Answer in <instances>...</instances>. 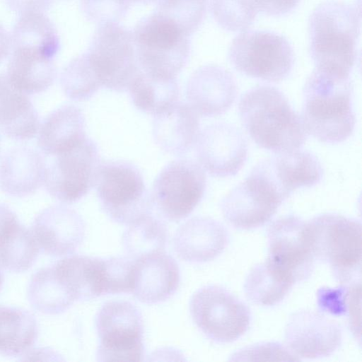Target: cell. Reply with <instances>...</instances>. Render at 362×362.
Here are the masks:
<instances>
[{
	"instance_id": "41",
	"label": "cell",
	"mask_w": 362,
	"mask_h": 362,
	"mask_svg": "<svg viewBox=\"0 0 362 362\" xmlns=\"http://www.w3.org/2000/svg\"><path fill=\"white\" fill-rule=\"evenodd\" d=\"M300 0H252L257 11L270 16H280L291 11Z\"/></svg>"
},
{
	"instance_id": "13",
	"label": "cell",
	"mask_w": 362,
	"mask_h": 362,
	"mask_svg": "<svg viewBox=\"0 0 362 362\" xmlns=\"http://www.w3.org/2000/svg\"><path fill=\"white\" fill-rule=\"evenodd\" d=\"M54 156L46 167L47 192L63 203L80 200L95 186L101 163L96 144L87 136L74 148Z\"/></svg>"
},
{
	"instance_id": "32",
	"label": "cell",
	"mask_w": 362,
	"mask_h": 362,
	"mask_svg": "<svg viewBox=\"0 0 362 362\" xmlns=\"http://www.w3.org/2000/svg\"><path fill=\"white\" fill-rule=\"evenodd\" d=\"M28 298L35 310L48 315L62 313L76 301L52 265L41 268L32 276Z\"/></svg>"
},
{
	"instance_id": "22",
	"label": "cell",
	"mask_w": 362,
	"mask_h": 362,
	"mask_svg": "<svg viewBox=\"0 0 362 362\" xmlns=\"http://www.w3.org/2000/svg\"><path fill=\"white\" fill-rule=\"evenodd\" d=\"M46 164L39 152L28 146L8 150L0 161V189L16 197L30 195L44 183Z\"/></svg>"
},
{
	"instance_id": "4",
	"label": "cell",
	"mask_w": 362,
	"mask_h": 362,
	"mask_svg": "<svg viewBox=\"0 0 362 362\" xmlns=\"http://www.w3.org/2000/svg\"><path fill=\"white\" fill-rule=\"evenodd\" d=\"M307 225L315 260L327 264L341 284L356 283L361 275V222L327 213L313 218Z\"/></svg>"
},
{
	"instance_id": "7",
	"label": "cell",
	"mask_w": 362,
	"mask_h": 362,
	"mask_svg": "<svg viewBox=\"0 0 362 362\" xmlns=\"http://www.w3.org/2000/svg\"><path fill=\"white\" fill-rule=\"evenodd\" d=\"M228 58L239 72L270 82L285 79L294 62L293 48L284 36L262 30L237 35L230 45Z\"/></svg>"
},
{
	"instance_id": "36",
	"label": "cell",
	"mask_w": 362,
	"mask_h": 362,
	"mask_svg": "<svg viewBox=\"0 0 362 362\" xmlns=\"http://www.w3.org/2000/svg\"><path fill=\"white\" fill-rule=\"evenodd\" d=\"M208 0H161L156 13L173 23L189 37L202 23Z\"/></svg>"
},
{
	"instance_id": "39",
	"label": "cell",
	"mask_w": 362,
	"mask_h": 362,
	"mask_svg": "<svg viewBox=\"0 0 362 362\" xmlns=\"http://www.w3.org/2000/svg\"><path fill=\"white\" fill-rule=\"evenodd\" d=\"M132 3V0H81V7L89 21L100 25L119 23Z\"/></svg>"
},
{
	"instance_id": "1",
	"label": "cell",
	"mask_w": 362,
	"mask_h": 362,
	"mask_svg": "<svg viewBox=\"0 0 362 362\" xmlns=\"http://www.w3.org/2000/svg\"><path fill=\"white\" fill-rule=\"evenodd\" d=\"M350 76L315 68L303 89L302 122L308 134L327 144L345 141L355 116Z\"/></svg>"
},
{
	"instance_id": "19",
	"label": "cell",
	"mask_w": 362,
	"mask_h": 362,
	"mask_svg": "<svg viewBox=\"0 0 362 362\" xmlns=\"http://www.w3.org/2000/svg\"><path fill=\"white\" fill-rule=\"evenodd\" d=\"M180 279V269L175 259L165 250L153 252L134 261L132 293L144 303H160L174 294Z\"/></svg>"
},
{
	"instance_id": "18",
	"label": "cell",
	"mask_w": 362,
	"mask_h": 362,
	"mask_svg": "<svg viewBox=\"0 0 362 362\" xmlns=\"http://www.w3.org/2000/svg\"><path fill=\"white\" fill-rule=\"evenodd\" d=\"M237 85L226 69L214 64L204 65L189 76L186 87L187 103L202 117L223 114L233 104Z\"/></svg>"
},
{
	"instance_id": "20",
	"label": "cell",
	"mask_w": 362,
	"mask_h": 362,
	"mask_svg": "<svg viewBox=\"0 0 362 362\" xmlns=\"http://www.w3.org/2000/svg\"><path fill=\"white\" fill-rule=\"evenodd\" d=\"M224 226L210 217L196 216L182 223L173 237L177 255L191 263L211 261L221 255L228 243Z\"/></svg>"
},
{
	"instance_id": "40",
	"label": "cell",
	"mask_w": 362,
	"mask_h": 362,
	"mask_svg": "<svg viewBox=\"0 0 362 362\" xmlns=\"http://www.w3.org/2000/svg\"><path fill=\"white\" fill-rule=\"evenodd\" d=\"M233 361H299L292 352L276 342H267L247 346L231 356Z\"/></svg>"
},
{
	"instance_id": "16",
	"label": "cell",
	"mask_w": 362,
	"mask_h": 362,
	"mask_svg": "<svg viewBox=\"0 0 362 362\" xmlns=\"http://www.w3.org/2000/svg\"><path fill=\"white\" fill-rule=\"evenodd\" d=\"M284 339L297 358L314 359L333 354L341 345L342 333L338 323L322 313L300 310L288 317Z\"/></svg>"
},
{
	"instance_id": "29",
	"label": "cell",
	"mask_w": 362,
	"mask_h": 362,
	"mask_svg": "<svg viewBox=\"0 0 362 362\" xmlns=\"http://www.w3.org/2000/svg\"><path fill=\"white\" fill-rule=\"evenodd\" d=\"M10 37L11 50L33 51L53 59L60 49L57 29L44 13L20 15Z\"/></svg>"
},
{
	"instance_id": "17",
	"label": "cell",
	"mask_w": 362,
	"mask_h": 362,
	"mask_svg": "<svg viewBox=\"0 0 362 362\" xmlns=\"http://www.w3.org/2000/svg\"><path fill=\"white\" fill-rule=\"evenodd\" d=\"M82 217L65 205L49 206L35 218L31 232L40 249L52 257L71 255L85 236Z\"/></svg>"
},
{
	"instance_id": "11",
	"label": "cell",
	"mask_w": 362,
	"mask_h": 362,
	"mask_svg": "<svg viewBox=\"0 0 362 362\" xmlns=\"http://www.w3.org/2000/svg\"><path fill=\"white\" fill-rule=\"evenodd\" d=\"M206 184L204 169L189 159L169 163L156 177L151 192L153 206L170 221L188 216L202 200Z\"/></svg>"
},
{
	"instance_id": "14",
	"label": "cell",
	"mask_w": 362,
	"mask_h": 362,
	"mask_svg": "<svg viewBox=\"0 0 362 362\" xmlns=\"http://www.w3.org/2000/svg\"><path fill=\"white\" fill-rule=\"evenodd\" d=\"M267 260L295 283L309 278L315 259L312 252L307 222L289 215L269 226Z\"/></svg>"
},
{
	"instance_id": "31",
	"label": "cell",
	"mask_w": 362,
	"mask_h": 362,
	"mask_svg": "<svg viewBox=\"0 0 362 362\" xmlns=\"http://www.w3.org/2000/svg\"><path fill=\"white\" fill-rule=\"evenodd\" d=\"M134 106L155 115L177 101L179 86L176 78L155 76L140 71L129 88Z\"/></svg>"
},
{
	"instance_id": "45",
	"label": "cell",
	"mask_w": 362,
	"mask_h": 362,
	"mask_svg": "<svg viewBox=\"0 0 362 362\" xmlns=\"http://www.w3.org/2000/svg\"><path fill=\"white\" fill-rule=\"evenodd\" d=\"M3 282H4V275H3L2 272L0 269V290H1V286L3 285Z\"/></svg>"
},
{
	"instance_id": "10",
	"label": "cell",
	"mask_w": 362,
	"mask_h": 362,
	"mask_svg": "<svg viewBox=\"0 0 362 362\" xmlns=\"http://www.w3.org/2000/svg\"><path fill=\"white\" fill-rule=\"evenodd\" d=\"M189 312L199 330L218 343L234 341L248 329L251 315L247 305L226 288L208 285L191 297Z\"/></svg>"
},
{
	"instance_id": "35",
	"label": "cell",
	"mask_w": 362,
	"mask_h": 362,
	"mask_svg": "<svg viewBox=\"0 0 362 362\" xmlns=\"http://www.w3.org/2000/svg\"><path fill=\"white\" fill-rule=\"evenodd\" d=\"M60 83L66 96L76 101L91 98L102 86L86 52L66 65L61 73Z\"/></svg>"
},
{
	"instance_id": "44",
	"label": "cell",
	"mask_w": 362,
	"mask_h": 362,
	"mask_svg": "<svg viewBox=\"0 0 362 362\" xmlns=\"http://www.w3.org/2000/svg\"><path fill=\"white\" fill-rule=\"evenodd\" d=\"M161 0H132L133 2H138L143 4H158Z\"/></svg>"
},
{
	"instance_id": "33",
	"label": "cell",
	"mask_w": 362,
	"mask_h": 362,
	"mask_svg": "<svg viewBox=\"0 0 362 362\" xmlns=\"http://www.w3.org/2000/svg\"><path fill=\"white\" fill-rule=\"evenodd\" d=\"M294 284L292 279L266 259L250 269L245 281L244 291L253 303L272 306L281 302Z\"/></svg>"
},
{
	"instance_id": "42",
	"label": "cell",
	"mask_w": 362,
	"mask_h": 362,
	"mask_svg": "<svg viewBox=\"0 0 362 362\" xmlns=\"http://www.w3.org/2000/svg\"><path fill=\"white\" fill-rule=\"evenodd\" d=\"M53 0H6L11 10L20 15L28 13H44L48 10Z\"/></svg>"
},
{
	"instance_id": "26",
	"label": "cell",
	"mask_w": 362,
	"mask_h": 362,
	"mask_svg": "<svg viewBox=\"0 0 362 362\" xmlns=\"http://www.w3.org/2000/svg\"><path fill=\"white\" fill-rule=\"evenodd\" d=\"M37 112L27 94L15 88L0 74V130L6 136L28 140L40 127Z\"/></svg>"
},
{
	"instance_id": "38",
	"label": "cell",
	"mask_w": 362,
	"mask_h": 362,
	"mask_svg": "<svg viewBox=\"0 0 362 362\" xmlns=\"http://www.w3.org/2000/svg\"><path fill=\"white\" fill-rule=\"evenodd\" d=\"M134 261L127 257L102 258L103 295L132 293Z\"/></svg>"
},
{
	"instance_id": "9",
	"label": "cell",
	"mask_w": 362,
	"mask_h": 362,
	"mask_svg": "<svg viewBox=\"0 0 362 362\" xmlns=\"http://www.w3.org/2000/svg\"><path fill=\"white\" fill-rule=\"evenodd\" d=\"M95 325L99 339L98 361H141L144 355V321L139 309L125 300L105 303Z\"/></svg>"
},
{
	"instance_id": "23",
	"label": "cell",
	"mask_w": 362,
	"mask_h": 362,
	"mask_svg": "<svg viewBox=\"0 0 362 362\" xmlns=\"http://www.w3.org/2000/svg\"><path fill=\"white\" fill-rule=\"evenodd\" d=\"M39 249L31 230L7 205L0 203V266L9 272H25L37 259Z\"/></svg>"
},
{
	"instance_id": "5",
	"label": "cell",
	"mask_w": 362,
	"mask_h": 362,
	"mask_svg": "<svg viewBox=\"0 0 362 362\" xmlns=\"http://www.w3.org/2000/svg\"><path fill=\"white\" fill-rule=\"evenodd\" d=\"M94 187L102 209L116 223L127 226L152 212L151 193L130 162H101Z\"/></svg>"
},
{
	"instance_id": "37",
	"label": "cell",
	"mask_w": 362,
	"mask_h": 362,
	"mask_svg": "<svg viewBox=\"0 0 362 362\" xmlns=\"http://www.w3.org/2000/svg\"><path fill=\"white\" fill-rule=\"evenodd\" d=\"M211 10L216 23L233 32L247 29L257 13L252 0H212Z\"/></svg>"
},
{
	"instance_id": "12",
	"label": "cell",
	"mask_w": 362,
	"mask_h": 362,
	"mask_svg": "<svg viewBox=\"0 0 362 362\" xmlns=\"http://www.w3.org/2000/svg\"><path fill=\"white\" fill-rule=\"evenodd\" d=\"M260 168L257 164L221 202L224 218L235 228L248 230L264 225L285 200Z\"/></svg>"
},
{
	"instance_id": "24",
	"label": "cell",
	"mask_w": 362,
	"mask_h": 362,
	"mask_svg": "<svg viewBox=\"0 0 362 362\" xmlns=\"http://www.w3.org/2000/svg\"><path fill=\"white\" fill-rule=\"evenodd\" d=\"M86 137L82 110L64 105L44 119L39 127L37 145L44 153L54 156L74 148Z\"/></svg>"
},
{
	"instance_id": "28",
	"label": "cell",
	"mask_w": 362,
	"mask_h": 362,
	"mask_svg": "<svg viewBox=\"0 0 362 362\" xmlns=\"http://www.w3.org/2000/svg\"><path fill=\"white\" fill-rule=\"evenodd\" d=\"M76 300H88L102 292V258L74 255L52 264Z\"/></svg>"
},
{
	"instance_id": "2",
	"label": "cell",
	"mask_w": 362,
	"mask_h": 362,
	"mask_svg": "<svg viewBox=\"0 0 362 362\" xmlns=\"http://www.w3.org/2000/svg\"><path fill=\"white\" fill-rule=\"evenodd\" d=\"M247 134L260 147L284 153L300 149L308 133L301 118L277 88L257 86L246 91L238 104Z\"/></svg>"
},
{
	"instance_id": "8",
	"label": "cell",
	"mask_w": 362,
	"mask_h": 362,
	"mask_svg": "<svg viewBox=\"0 0 362 362\" xmlns=\"http://www.w3.org/2000/svg\"><path fill=\"white\" fill-rule=\"evenodd\" d=\"M100 84L124 92L141 71L132 32L119 23L98 25L86 52Z\"/></svg>"
},
{
	"instance_id": "27",
	"label": "cell",
	"mask_w": 362,
	"mask_h": 362,
	"mask_svg": "<svg viewBox=\"0 0 362 362\" xmlns=\"http://www.w3.org/2000/svg\"><path fill=\"white\" fill-rule=\"evenodd\" d=\"M57 74L52 59L33 51L13 49L6 76L17 90L25 94H35L50 87Z\"/></svg>"
},
{
	"instance_id": "34",
	"label": "cell",
	"mask_w": 362,
	"mask_h": 362,
	"mask_svg": "<svg viewBox=\"0 0 362 362\" xmlns=\"http://www.w3.org/2000/svg\"><path fill=\"white\" fill-rule=\"evenodd\" d=\"M168 238L165 223L151 214L127 226L122 245L127 257L134 261L144 255L164 251Z\"/></svg>"
},
{
	"instance_id": "21",
	"label": "cell",
	"mask_w": 362,
	"mask_h": 362,
	"mask_svg": "<svg viewBox=\"0 0 362 362\" xmlns=\"http://www.w3.org/2000/svg\"><path fill=\"white\" fill-rule=\"evenodd\" d=\"M200 132L199 118L187 103L177 101L153 115L155 143L167 153L182 156L194 146Z\"/></svg>"
},
{
	"instance_id": "6",
	"label": "cell",
	"mask_w": 362,
	"mask_h": 362,
	"mask_svg": "<svg viewBox=\"0 0 362 362\" xmlns=\"http://www.w3.org/2000/svg\"><path fill=\"white\" fill-rule=\"evenodd\" d=\"M132 35L142 71L161 78H177L189 56L188 36L156 12L141 20Z\"/></svg>"
},
{
	"instance_id": "15",
	"label": "cell",
	"mask_w": 362,
	"mask_h": 362,
	"mask_svg": "<svg viewBox=\"0 0 362 362\" xmlns=\"http://www.w3.org/2000/svg\"><path fill=\"white\" fill-rule=\"evenodd\" d=\"M194 147L198 163L213 177L235 175L247 158L244 135L237 127L226 122L214 123L200 131Z\"/></svg>"
},
{
	"instance_id": "3",
	"label": "cell",
	"mask_w": 362,
	"mask_h": 362,
	"mask_svg": "<svg viewBox=\"0 0 362 362\" xmlns=\"http://www.w3.org/2000/svg\"><path fill=\"white\" fill-rule=\"evenodd\" d=\"M360 23L358 10L346 2L327 0L316 6L308 20L315 67L349 76L357 57Z\"/></svg>"
},
{
	"instance_id": "25",
	"label": "cell",
	"mask_w": 362,
	"mask_h": 362,
	"mask_svg": "<svg viewBox=\"0 0 362 362\" xmlns=\"http://www.w3.org/2000/svg\"><path fill=\"white\" fill-rule=\"evenodd\" d=\"M272 180L286 197L296 189L319 183L323 170L315 156L300 149L262 160Z\"/></svg>"
},
{
	"instance_id": "30",
	"label": "cell",
	"mask_w": 362,
	"mask_h": 362,
	"mask_svg": "<svg viewBox=\"0 0 362 362\" xmlns=\"http://www.w3.org/2000/svg\"><path fill=\"white\" fill-rule=\"evenodd\" d=\"M37 334V321L30 313L0 305V354L16 356L23 354L35 343Z\"/></svg>"
},
{
	"instance_id": "43",
	"label": "cell",
	"mask_w": 362,
	"mask_h": 362,
	"mask_svg": "<svg viewBox=\"0 0 362 362\" xmlns=\"http://www.w3.org/2000/svg\"><path fill=\"white\" fill-rule=\"evenodd\" d=\"M11 51V37L7 31L0 25V64Z\"/></svg>"
}]
</instances>
